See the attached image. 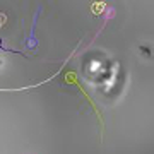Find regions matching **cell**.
I'll return each instance as SVG.
<instances>
[{
    "instance_id": "6da1fadb",
    "label": "cell",
    "mask_w": 154,
    "mask_h": 154,
    "mask_svg": "<svg viewBox=\"0 0 154 154\" xmlns=\"http://www.w3.org/2000/svg\"><path fill=\"white\" fill-rule=\"evenodd\" d=\"M63 81H65L67 84H75L77 88H79V91H81V93H82L84 96L88 98V101H89V103H91V106H93V108H94V111H96V115H98L99 122H101V125H103V116H101V113H99V110H98V108H96V105H94V101H93V99H91V98H89V96H88V93H86V91H84V88H82V86H81V82L77 81V77H75V72H67V74H65V77H63Z\"/></svg>"
},
{
    "instance_id": "7a4b0ae2",
    "label": "cell",
    "mask_w": 154,
    "mask_h": 154,
    "mask_svg": "<svg viewBox=\"0 0 154 154\" xmlns=\"http://www.w3.org/2000/svg\"><path fill=\"white\" fill-rule=\"evenodd\" d=\"M39 12H41V7H38V11H36V14H34V17H33V26H31L29 36L24 38V41H22L24 48H28V50H36V46H38V39H36V36H34V29H36V21H38Z\"/></svg>"
},
{
    "instance_id": "3957f363",
    "label": "cell",
    "mask_w": 154,
    "mask_h": 154,
    "mask_svg": "<svg viewBox=\"0 0 154 154\" xmlns=\"http://www.w3.org/2000/svg\"><path fill=\"white\" fill-rule=\"evenodd\" d=\"M0 51H9V53H16V55H22V57H26V58H28L26 53H22V51H19V50H16V48H9V46L4 43V39H2V38H0Z\"/></svg>"
},
{
    "instance_id": "277c9868",
    "label": "cell",
    "mask_w": 154,
    "mask_h": 154,
    "mask_svg": "<svg viewBox=\"0 0 154 154\" xmlns=\"http://www.w3.org/2000/svg\"><path fill=\"white\" fill-rule=\"evenodd\" d=\"M140 51H142L144 55L147 57V58L151 57V50H147V46H140Z\"/></svg>"
},
{
    "instance_id": "5b68a950",
    "label": "cell",
    "mask_w": 154,
    "mask_h": 154,
    "mask_svg": "<svg viewBox=\"0 0 154 154\" xmlns=\"http://www.w3.org/2000/svg\"><path fill=\"white\" fill-rule=\"evenodd\" d=\"M5 14H4V12H0V28H2V26H4V24H5Z\"/></svg>"
},
{
    "instance_id": "8992f818",
    "label": "cell",
    "mask_w": 154,
    "mask_h": 154,
    "mask_svg": "<svg viewBox=\"0 0 154 154\" xmlns=\"http://www.w3.org/2000/svg\"><path fill=\"white\" fill-rule=\"evenodd\" d=\"M0 63H2V58H0Z\"/></svg>"
}]
</instances>
